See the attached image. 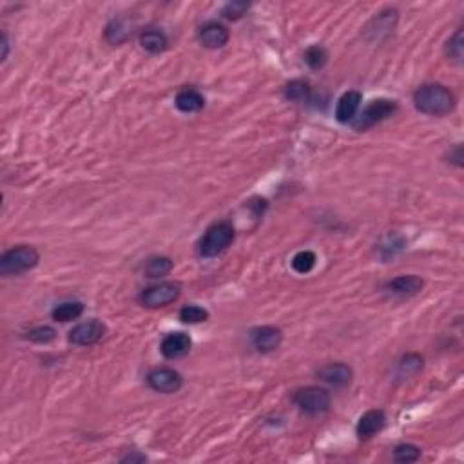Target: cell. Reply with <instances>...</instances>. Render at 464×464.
<instances>
[{"label":"cell","mask_w":464,"mask_h":464,"mask_svg":"<svg viewBox=\"0 0 464 464\" xmlns=\"http://www.w3.org/2000/svg\"><path fill=\"white\" fill-rule=\"evenodd\" d=\"M209 319V312L203 307L198 305H187L179 310V321L187 323V325H196Z\"/></svg>","instance_id":"d4e9b609"},{"label":"cell","mask_w":464,"mask_h":464,"mask_svg":"<svg viewBox=\"0 0 464 464\" xmlns=\"http://www.w3.org/2000/svg\"><path fill=\"white\" fill-rule=\"evenodd\" d=\"M145 379H147L149 388L160 394H176L184 386V377L179 376L175 368L169 367L152 368Z\"/></svg>","instance_id":"52a82bcc"},{"label":"cell","mask_w":464,"mask_h":464,"mask_svg":"<svg viewBox=\"0 0 464 464\" xmlns=\"http://www.w3.org/2000/svg\"><path fill=\"white\" fill-rule=\"evenodd\" d=\"M2 60L8 58V51H10V42H8V37L6 35H2Z\"/></svg>","instance_id":"4dcf8cb0"},{"label":"cell","mask_w":464,"mask_h":464,"mask_svg":"<svg viewBox=\"0 0 464 464\" xmlns=\"http://www.w3.org/2000/svg\"><path fill=\"white\" fill-rule=\"evenodd\" d=\"M394 459L403 464L415 463V461L421 459V448L415 445H410V442H403V445H399L394 450Z\"/></svg>","instance_id":"484cf974"},{"label":"cell","mask_w":464,"mask_h":464,"mask_svg":"<svg viewBox=\"0 0 464 464\" xmlns=\"http://www.w3.org/2000/svg\"><path fill=\"white\" fill-rule=\"evenodd\" d=\"M424 287V281L415 274H408V276H399L390 280L385 285V290H388L390 294L397 296V298H412L417 296Z\"/></svg>","instance_id":"5bb4252c"},{"label":"cell","mask_w":464,"mask_h":464,"mask_svg":"<svg viewBox=\"0 0 464 464\" xmlns=\"http://www.w3.org/2000/svg\"><path fill=\"white\" fill-rule=\"evenodd\" d=\"M294 405L308 415H319L330 408V394L321 386H305L294 394Z\"/></svg>","instance_id":"277c9868"},{"label":"cell","mask_w":464,"mask_h":464,"mask_svg":"<svg viewBox=\"0 0 464 464\" xmlns=\"http://www.w3.org/2000/svg\"><path fill=\"white\" fill-rule=\"evenodd\" d=\"M106 325L98 319L80 323L70 332V343L77 346H91L97 345L102 337L106 336Z\"/></svg>","instance_id":"ba28073f"},{"label":"cell","mask_w":464,"mask_h":464,"mask_svg":"<svg viewBox=\"0 0 464 464\" xmlns=\"http://www.w3.org/2000/svg\"><path fill=\"white\" fill-rule=\"evenodd\" d=\"M421 368H423V358L419 354H414V352H410V354H405L399 359V363H397V374H399L401 377H410L415 376Z\"/></svg>","instance_id":"603a6c76"},{"label":"cell","mask_w":464,"mask_h":464,"mask_svg":"<svg viewBox=\"0 0 464 464\" xmlns=\"http://www.w3.org/2000/svg\"><path fill=\"white\" fill-rule=\"evenodd\" d=\"M236 230L230 221H216L212 223L205 234L202 236L200 243H198V254L202 257H214L227 250L232 241H234Z\"/></svg>","instance_id":"7a4b0ae2"},{"label":"cell","mask_w":464,"mask_h":464,"mask_svg":"<svg viewBox=\"0 0 464 464\" xmlns=\"http://www.w3.org/2000/svg\"><path fill=\"white\" fill-rule=\"evenodd\" d=\"M56 337L55 328H51V326H35L31 330L26 332V339L33 341V343H38V345H47L51 341Z\"/></svg>","instance_id":"83f0119b"},{"label":"cell","mask_w":464,"mask_h":464,"mask_svg":"<svg viewBox=\"0 0 464 464\" xmlns=\"http://www.w3.org/2000/svg\"><path fill=\"white\" fill-rule=\"evenodd\" d=\"M175 267V262L167 256H157L147 259L145 267H143V274L151 280H160V278L167 276Z\"/></svg>","instance_id":"d6986e66"},{"label":"cell","mask_w":464,"mask_h":464,"mask_svg":"<svg viewBox=\"0 0 464 464\" xmlns=\"http://www.w3.org/2000/svg\"><path fill=\"white\" fill-rule=\"evenodd\" d=\"M283 95L289 102H296V104H303L310 98V83L307 80H292L285 86Z\"/></svg>","instance_id":"ffe728a7"},{"label":"cell","mask_w":464,"mask_h":464,"mask_svg":"<svg viewBox=\"0 0 464 464\" xmlns=\"http://www.w3.org/2000/svg\"><path fill=\"white\" fill-rule=\"evenodd\" d=\"M131 33H133V29H131V24L127 19H115L107 26L106 38L111 44H122L131 37Z\"/></svg>","instance_id":"44dd1931"},{"label":"cell","mask_w":464,"mask_h":464,"mask_svg":"<svg viewBox=\"0 0 464 464\" xmlns=\"http://www.w3.org/2000/svg\"><path fill=\"white\" fill-rule=\"evenodd\" d=\"M414 106L423 115L445 116L455 109V97L441 83H424L414 93Z\"/></svg>","instance_id":"6da1fadb"},{"label":"cell","mask_w":464,"mask_h":464,"mask_svg":"<svg viewBox=\"0 0 464 464\" xmlns=\"http://www.w3.org/2000/svg\"><path fill=\"white\" fill-rule=\"evenodd\" d=\"M303 58H305V64H307L310 70L319 71V70H323V67L326 65V62H328V53H326L325 47L319 46V44H316V46L307 47Z\"/></svg>","instance_id":"7402d4cb"},{"label":"cell","mask_w":464,"mask_h":464,"mask_svg":"<svg viewBox=\"0 0 464 464\" xmlns=\"http://www.w3.org/2000/svg\"><path fill=\"white\" fill-rule=\"evenodd\" d=\"M397 111V104L394 100H386V98H379V100L370 102L367 107H365L359 116L354 118V129L355 131H368V129L376 127L377 124L385 122L386 118H390Z\"/></svg>","instance_id":"5b68a950"},{"label":"cell","mask_w":464,"mask_h":464,"mask_svg":"<svg viewBox=\"0 0 464 464\" xmlns=\"http://www.w3.org/2000/svg\"><path fill=\"white\" fill-rule=\"evenodd\" d=\"M283 341V334L276 326H257L250 332V343L262 354L274 352Z\"/></svg>","instance_id":"8fae6325"},{"label":"cell","mask_w":464,"mask_h":464,"mask_svg":"<svg viewBox=\"0 0 464 464\" xmlns=\"http://www.w3.org/2000/svg\"><path fill=\"white\" fill-rule=\"evenodd\" d=\"M191 346H193V341L185 332H170L160 343L161 354L170 361L185 358L191 352Z\"/></svg>","instance_id":"9c48e42d"},{"label":"cell","mask_w":464,"mask_h":464,"mask_svg":"<svg viewBox=\"0 0 464 464\" xmlns=\"http://www.w3.org/2000/svg\"><path fill=\"white\" fill-rule=\"evenodd\" d=\"M316 267V254L312 250H301L292 257V269L299 274H308Z\"/></svg>","instance_id":"4316f807"},{"label":"cell","mask_w":464,"mask_h":464,"mask_svg":"<svg viewBox=\"0 0 464 464\" xmlns=\"http://www.w3.org/2000/svg\"><path fill=\"white\" fill-rule=\"evenodd\" d=\"M83 310H86V307H83L82 301H65V303H60L53 308L51 317L58 323H67L79 319Z\"/></svg>","instance_id":"ac0fdd59"},{"label":"cell","mask_w":464,"mask_h":464,"mask_svg":"<svg viewBox=\"0 0 464 464\" xmlns=\"http://www.w3.org/2000/svg\"><path fill=\"white\" fill-rule=\"evenodd\" d=\"M230 33L229 29L220 22H205L202 28L198 29V40L202 44L203 47H207V49H220L229 42Z\"/></svg>","instance_id":"30bf717a"},{"label":"cell","mask_w":464,"mask_h":464,"mask_svg":"<svg viewBox=\"0 0 464 464\" xmlns=\"http://www.w3.org/2000/svg\"><path fill=\"white\" fill-rule=\"evenodd\" d=\"M182 294V287L175 281H163V283H157V285L147 287L142 290L140 294V303L147 308H161L167 305L175 303L176 299Z\"/></svg>","instance_id":"8992f818"},{"label":"cell","mask_w":464,"mask_h":464,"mask_svg":"<svg viewBox=\"0 0 464 464\" xmlns=\"http://www.w3.org/2000/svg\"><path fill=\"white\" fill-rule=\"evenodd\" d=\"M40 262V254L37 248L29 245H19L10 250H6L0 257V272L4 276H19L24 272L35 269Z\"/></svg>","instance_id":"3957f363"},{"label":"cell","mask_w":464,"mask_h":464,"mask_svg":"<svg viewBox=\"0 0 464 464\" xmlns=\"http://www.w3.org/2000/svg\"><path fill=\"white\" fill-rule=\"evenodd\" d=\"M248 8H250V4H248V2H241V0L229 2V4L223 6V10H221V17L227 20H238V19H241L245 13H247Z\"/></svg>","instance_id":"f1b7e54d"},{"label":"cell","mask_w":464,"mask_h":464,"mask_svg":"<svg viewBox=\"0 0 464 464\" xmlns=\"http://www.w3.org/2000/svg\"><path fill=\"white\" fill-rule=\"evenodd\" d=\"M175 104L182 113L191 115V113H198V111L203 109V106H205V98H203V95L198 91V89L185 88L176 95Z\"/></svg>","instance_id":"2e32d148"},{"label":"cell","mask_w":464,"mask_h":464,"mask_svg":"<svg viewBox=\"0 0 464 464\" xmlns=\"http://www.w3.org/2000/svg\"><path fill=\"white\" fill-rule=\"evenodd\" d=\"M143 461H147V457L142 454H129L125 455V457H122V463H143Z\"/></svg>","instance_id":"f546056e"},{"label":"cell","mask_w":464,"mask_h":464,"mask_svg":"<svg viewBox=\"0 0 464 464\" xmlns=\"http://www.w3.org/2000/svg\"><path fill=\"white\" fill-rule=\"evenodd\" d=\"M140 46L147 53L152 55H158V53H163L169 46V40H167L166 33L160 31V29H145L140 35Z\"/></svg>","instance_id":"e0dca14e"},{"label":"cell","mask_w":464,"mask_h":464,"mask_svg":"<svg viewBox=\"0 0 464 464\" xmlns=\"http://www.w3.org/2000/svg\"><path fill=\"white\" fill-rule=\"evenodd\" d=\"M446 56L455 62V64H463L464 56V33L463 29H457L454 37L446 42Z\"/></svg>","instance_id":"cb8c5ba5"},{"label":"cell","mask_w":464,"mask_h":464,"mask_svg":"<svg viewBox=\"0 0 464 464\" xmlns=\"http://www.w3.org/2000/svg\"><path fill=\"white\" fill-rule=\"evenodd\" d=\"M386 424V415L383 410H368L367 414L359 417L358 426H355V435L361 441H368L374 435L381 432Z\"/></svg>","instance_id":"7c38bea8"},{"label":"cell","mask_w":464,"mask_h":464,"mask_svg":"<svg viewBox=\"0 0 464 464\" xmlns=\"http://www.w3.org/2000/svg\"><path fill=\"white\" fill-rule=\"evenodd\" d=\"M317 377H319L323 383H326V385L343 388V386H349L350 383H352L354 372H352V368L345 363H328L317 370Z\"/></svg>","instance_id":"4fadbf2b"},{"label":"cell","mask_w":464,"mask_h":464,"mask_svg":"<svg viewBox=\"0 0 464 464\" xmlns=\"http://www.w3.org/2000/svg\"><path fill=\"white\" fill-rule=\"evenodd\" d=\"M361 93L359 91H346L343 97L339 98L336 107V120L339 124H350L354 122V118L358 116V111L361 107Z\"/></svg>","instance_id":"9a60e30c"}]
</instances>
